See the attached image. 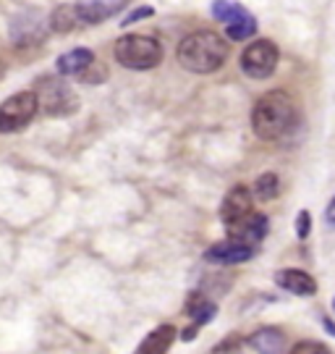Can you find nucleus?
<instances>
[{"instance_id": "nucleus-20", "label": "nucleus", "mask_w": 335, "mask_h": 354, "mask_svg": "<svg viewBox=\"0 0 335 354\" xmlns=\"http://www.w3.org/2000/svg\"><path fill=\"white\" fill-rule=\"evenodd\" d=\"M254 32H257V21H254V16H251V13H247L244 19H238V21L225 26V35H228L231 39H236V42L254 37Z\"/></svg>"}, {"instance_id": "nucleus-6", "label": "nucleus", "mask_w": 335, "mask_h": 354, "mask_svg": "<svg viewBox=\"0 0 335 354\" xmlns=\"http://www.w3.org/2000/svg\"><path fill=\"white\" fill-rule=\"evenodd\" d=\"M278 68V48L273 39L251 42L241 55V71L251 79H267Z\"/></svg>"}, {"instance_id": "nucleus-4", "label": "nucleus", "mask_w": 335, "mask_h": 354, "mask_svg": "<svg viewBox=\"0 0 335 354\" xmlns=\"http://www.w3.org/2000/svg\"><path fill=\"white\" fill-rule=\"evenodd\" d=\"M35 95H37V102L42 105V111L52 115V118L71 115L79 108V97H76L74 89L68 87L63 79H42Z\"/></svg>"}, {"instance_id": "nucleus-15", "label": "nucleus", "mask_w": 335, "mask_h": 354, "mask_svg": "<svg viewBox=\"0 0 335 354\" xmlns=\"http://www.w3.org/2000/svg\"><path fill=\"white\" fill-rule=\"evenodd\" d=\"M251 349L260 354H283L286 349V336L280 328H260L251 333Z\"/></svg>"}, {"instance_id": "nucleus-2", "label": "nucleus", "mask_w": 335, "mask_h": 354, "mask_svg": "<svg viewBox=\"0 0 335 354\" xmlns=\"http://www.w3.org/2000/svg\"><path fill=\"white\" fill-rule=\"evenodd\" d=\"M175 58L191 74H212L225 64L228 42L210 29H202V32H194L181 39Z\"/></svg>"}, {"instance_id": "nucleus-3", "label": "nucleus", "mask_w": 335, "mask_h": 354, "mask_svg": "<svg viewBox=\"0 0 335 354\" xmlns=\"http://www.w3.org/2000/svg\"><path fill=\"white\" fill-rule=\"evenodd\" d=\"M115 61L131 71H147L162 61V45L147 35H126L115 42Z\"/></svg>"}, {"instance_id": "nucleus-1", "label": "nucleus", "mask_w": 335, "mask_h": 354, "mask_svg": "<svg viewBox=\"0 0 335 354\" xmlns=\"http://www.w3.org/2000/svg\"><path fill=\"white\" fill-rule=\"evenodd\" d=\"M298 124V108L294 97L273 89L267 95H262L254 111H251V127L254 134L265 142H278L283 140L286 134H291Z\"/></svg>"}, {"instance_id": "nucleus-13", "label": "nucleus", "mask_w": 335, "mask_h": 354, "mask_svg": "<svg viewBox=\"0 0 335 354\" xmlns=\"http://www.w3.org/2000/svg\"><path fill=\"white\" fill-rule=\"evenodd\" d=\"M175 342V328L173 326H160V328L149 330L144 342L137 346L134 354H168V349Z\"/></svg>"}, {"instance_id": "nucleus-27", "label": "nucleus", "mask_w": 335, "mask_h": 354, "mask_svg": "<svg viewBox=\"0 0 335 354\" xmlns=\"http://www.w3.org/2000/svg\"><path fill=\"white\" fill-rule=\"evenodd\" d=\"M333 307H335V299H333Z\"/></svg>"}, {"instance_id": "nucleus-10", "label": "nucleus", "mask_w": 335, "mask_h": 354, "mask_svg": "<svg viewBox=\"0 0 335 354\" xmlns=\"http://www.w3.org/2000/svg\"><path fill=\"white\" fill-rule=\"evenodd\" d=\"M275 283L283 291L294 294V297H312L317 291V281L312 279L307 270L301 268H283L275 273Z\"/></svg>"}, {"instance_id": "nucleus-9", "label": "nucleus", "mask_w": 335, "mask_h": 354, "mask_svg": "<svg viewBox=\"0 0 335 354\" xmlns=\"http://www.w3.org/2000/svg\"><path fill=\"white\" fill-rule=\"evenodd\" d=\"M228 234H231V239L244 241L249 247H257V244L267 236V218L262 213H254V210H251V213L244 215L241 221L231 223V226H228Z\"/></svg>"}, {"instance_id": "nucleus-26", "label": "nucleus", "mask_w": 335, "mask_h": 354, "mask_svg": "<svg viewBox=\"0 0 335 354\" xmlns=\"http://www.w3.org/2000/svg\"><path fill=\"white\" fill-rule=\"evenodd\" d=\"M323 326H325V328H327V330H330V333H333V336H335V326H333V323H330V320H323Z\"/></svg>"}, {"instance_id": "nucleus-21", "label": "nucleus", "mask_w": 335, "mask_h": 354, "mask_svg": "<svg viewBox=\"0 0 335 354\" xmlns=\"http://www.w3.org/2000/svg\"><path fill=\"white\" fill-rule=\"evenodd\" d=\"M79 79H82L84 84H102V82L108 79V68L95 61V64H89L87 68L79 74Z\"/></svg>"}, {"instance_id": "nucleus-5", "label": "nucleus", "mask_w": 335, "mask_h": 354, "mask_svg": "<svg viewBox=\"0 0 335 354\" xmlns=\"http://www.w3.org/2000/svg\"><path fill=\"white\" fill-rule=\"evenodd\" d=\"M39 102L35 92H16L0 105V134H13L29 127V121L37 113Z\"/></svg>"}, {"instance_id": "nucleus-12", "label": "nucleus", "mask_w": 335, "mask_h": 354, "mask_svg": "<svg viewBox=\"0 0 335 354\" xmlns=\"http://www.w3.org/2000/svg\"><path fill=\"white\" fill-rule=\"evenodd\" d=\"M115 11H118V0H79L76 3L79 19L87 24H99Z\"/></svg>"}, {"instance_id": "nucleus-18", "label": "nucleus", "mask_w": 335, "mask_h": 354, "mask_svg": "<svg viewBox=\"0 0 335 354\" xmlns=\"http://www.w3.org/2000/svg\"><path fill=\"white\" fill-rule=\"evenodd\" d=\"M76 19H79L76 6H58V8L52 11V16H50V29L58 32V35H68V32L74 29Z\"/></svg>"}, {"instance_id": "nucleus-24", "label": "nucleus", "mask_w": 335, "mask_h": 354, "mask_svg": "<svg viewBox=\"0 0 335 354\" xmlns=\"http://www.w3.org/2000/svg\"><path fill=\"white\" fill-rule=\"evenodd\" d=\"M152 8H149V6H142V8H137V11H131L128 13V16H126L124 21H121V24L124 26H131V24H137L139 19H149V16H152Z\"/></svg>"}, {"instance_id": "nucleus-11", "label": "nucleus", "mask_w": 335, "mask_h": 354, "mask_svg": "<svg viewBox=\"0 0 335 354\" xmlns=\"http://www.w3.org/2000/svg\"><path fill=\"white\" fill-rule=\"evenodd\" d=\"M251 203H254V197H251V192L247 187H233L225 194L223 205H220V221H223L225 226L241 221L244 215L251 213Z\"/></svg>"}, {"instance_id": "nucleus-22", "label": "nucleus", "mask_w": 335, "mask_h": 354, "mask_svg": "<svg viewBox=\"0 0 335 354\" xmlns=\"http://www.w3.org/2000/svg\"><path fill=\"white\" fill-rule=\"evenodd\" d=\"M291 354H333V352L320 342H301L294 346V352Z\"/></svg>"}, {"instance_id": "nucleus-19", "label": "nucleus", "mask_w": 335, "mask_h": 354, "mask_svg": "<svg viewBox=\"0 0 335 354\" xmlns=\"http://www.w3.org/2000/svg\"><path fill=\"white\" fill-rule=\"evenodd\" d=\"M278 192H280V181L275 174H262L257 181H254V194L251 197H257L260 203H270L278 197Z\"/></svg>"}, {"instance_id": "nucleus-25", "label": "nucleus", "mask_w": 335, "mask_h": 354, "mask_svg": "<svg viewBox=\"0 0 335 354\" xmlns=\"http://www.w3.org/2000/svg\"><path fill=\"white\" fill-rule=\"evenodd\" d=\"M325 223H327V228H333L335 231V197L330 200L327 210H325Z\"/></svg>"}, {"instance_id": "nucleus-17", "label": "nucleus", "mask_w": 335, "mask_h": 354, "mask_svg": "<svg viewBox=\"0 0 335 354\" xmlns=\"http://www.w3.org/2000/svg\"><path fill=\"white\" fill-rule=\"evenodd\" d=\"M247 8L241 6V3H233V0H215L212 3V16L218 19V21H223L225 26L238 21V19H244L247 16Z\"/></svg>"}, {"instance_id": "nucleus-16", "label": "nucleus", "mask_w": 335, "mask_h": 354, "mask_svg": "<svg viewBox=\"0 0 335 354\" xmlns=\"http://www.w3.org/2000/svg\"><path fill=\"white\" fill-rule=\"evenodd\" d=\"M218 313V307L215 302H210L204 294H191L186 302V315L194 320V326H204V323H210L212 317Z\"/></svg>"}, {"instance_id": "nucleus-14", "label": "nucleus", "mask_w": 335, "mask_h": 354, "mask_svg": "<svg viewBox=\"0 0 335 354\" xmlns=\"http://www.w3.org/2000/svg\"><path fill=\"white\" fill-rule=\"evenodd\" d=\"M97 58H95V53L87 50V48H74V50L63 53L61 58L55 61V68H58V74L63 76H79L89 64H95Z\"/></svg>"}, {"instance_id": "nucleus-8", "label": "nucleus", "mask_w": 335, "mask_h": 354, "mask_svg": "<svg viewBox=\"0 0 335 354\" xmlns=\"http://www.w3.org/2000/svg\"><path fill=\"white\" fill-rule=\"evenodd\" d=\"M254 250H257V247H249L244 241H236L228 236L225 241L212 244L210 250L204 252V260L212 263V266H238V263L251 260V257H254Z\"/></svg>"}, {"instance_id": "nucleus-7", "label": "nucleus", "mask_w": 335, "mask_h": 354, "mask_svg": "<svg viewBox=\"0 0 335 354\" xmlns=\"http://www.w3.org/2000/svg\"><path fill=\"white\" fill-rule=\"evenodd\" d=\"M50 29V19L42 16V11H24L19 13L16 19L11 21V39L13 45H19V48H26V45H37L45 39Z\"/></svg>"}, {"instance_id": "nucleus-23", "label": "nucleus", "mask_w": 335, "mask_h": 354, "mask_svg": "<svg viewBox=\"0 0 335 354\" xmlns=\"http://www.w3.org/2000/svg\"><path fill=\"white\" fill-rule=\"evenodd\" d=\"M312 231V215L309 210H301V213L296 215V236L298 239H307Z\"/></svg>"}]
</instances>
